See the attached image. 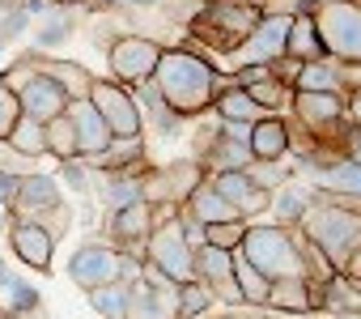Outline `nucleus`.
Returning <instances> with one entry per match:
<instances>
[{"mask_svg": "<svg viewBox=\"0 0 361 319\" xmlns=\"http://www.w3.org/2000/svg\"><path fill=\"white\" fill-rule=\"evenodd\" d=\"M153 90L157 98L178 115V119H200L213 111V98L221 90H230V73H221V64L196 43L183 35V43H174V47H161V60L153 68Z\"/></svg>", "mask_w": 361, "mask_h": 319, "instance_id": "nucleus-1", "label": "nucleus"}, {"mask_svg": "<svg viewBox=\"0 0 361 319\" xmlns=\"http://www.w3.org/2000/svg\"><path fill=\"white\" fill-rule=\"evenodd\" d=\"M264 13H268V0H204L196 18L188 22V39H196L213 60L217 56L230 60L238 43L259 26Z\"/></svg>", "mask_w": 361, "mask_h": 319, "instance_id": "nucleus-2", "label": "nucleus"}, {"mask_svg": "<svg viewBox=\"0 0 361 319\" xmlns=\"http://www.w3.org/2000/svg\"><path fill=\"white\" fill-rule=\"evenodd\" d=\"M298 230L327 255V264L340 272L344 260L353 255V247L361 243V209H348L340 200L314 196V205L306 209V217L298 222Z\"/></svg>", "mask_w": 361, "mask_h": 319, "instance_id": "nucleus-3", "label": "nucleus"}, {"mask_svg": "<svg viewBox=\"0 0 361 319\" xmlns=\"http://www.w3.org/2000/svg\"><path fill=\"white\" fill-rule=\"evenodd\" d=\"M243 260L251 268H259L268 281H281V277H302V260H298V247H293V234L285 226H272V222H247V234H243Z\"/></svg>", "mask_w": 361, "mask_h": 319, "instance_id": "nucleus-4", "label": "nucleus"}, {"mask_svg": "<svg viewBox=\"0 0 361 319\" xmlns=\"http://www.w3.org/2000/svg\"><path fill=\"white\" fill-rule=\"evenodd\" d=\"M310 18L327 60L361 64V0H323Z\"/></svg>", "mask_w": 361, "mask_h": 319, "instance_id": "nucleus-5", "label": "nucleus"}, {"mask_svg": "<svg viewBox=\"0 0 361 319\" xmlns=\"http://www.w3.org/2000/svg\"><path fill=\"white\" fill-rule=\"evenodd\" d=\"M161 47H166V43H157L153 35L123 30V35L102 52L111 81H119V85H140V81H149L153 68H157V60H161Z\"/></svg>", "mask_w": 361, "mask_h": 319, "instance_id": "nucleus-6", "label": "nucleus"}, {"mask_svg": "<svg viewBox=\"0 0 361 319\" xmlns=\"http://www.w3.org/2000/svg\"><path fill=\"white\" fill-rule=\"evenodd\" d=\"M90 102L102 115V124H106L111 136H145V119H140V107L132 98V85H119L111 77H94Z\"/></svg>", "mask_w": 361, "mask_h": 319, "instance_id": "nucleus-7", "label": "nucleus"}, {"mask_svg": "<svg viewBox=\"0 0 361 319\" xmlns=\"http://www.w3.org/2000/svg\"><path fill=\"white\" fill-rule=\"evenodd\" d=\"M192 247H188V239H183V226H178V217L174 222H166V226H153V234H149V243H145V260L153 264V268H161L170 281H192L196 272H192Z\"/></svg>", "mask_w": 361, "mask_h": 319, "instance_id": "nucleus-8", "label": "nucleus"}, {"mask_svg": "<svg viewBox=\"0 0 361 319\" xmlns=\"http://www.w3.org/2000/svg\"><path fill=\"white\" fill-rule=\"evenodd\" d=\"M289 9H268L264 18H259V26L238 43V52L230 56V68H238V64H272V60H281L285 56V35H289Z\"/></svg>", "mask_w": 361, "mask_h": 319, "instance_id": "nucleus-9", "label": "nucleus"}, {"mask_svg": "<svg viewBox=\"0 0 361 319\" xmlns=\"http://www.w3.org/2000/svg\"><path fill=\"white\" fill-rule=\"evenodd\" d=\"M68 281H73L81 294L119 281V251H115L102 234H98V239H85V243L73 251V260H68Z\"/></svg>", "mask_w": 361, "mask_h": 319, "instance_id": "nucleus-10", "label": "nucleus"}, {"mask_svg": "<svg viewBox=\"0 0 361 319\" xmlns=\"http://www.w3.org/2000/svg\"><path fill=\"white\" fill-rule=\"evenodd\" d=\"M149 234H153V217H149V205H145V200H136V205H128V209L102 217V239H106L115 251H123V255L145 260Z\"/></svg>", "mask_w": 361, "mask_h": 319, "instance_id": "nucleus-11", "label": "nucleus"}, {"mask_svg": "<svg viewBox=\"0 0 361 319\" xmlns=\"http://www.w3.org/2000/svg\"><path fill=\"white\" fill-rule=\"evenodd\" d=\"M5 239H9V251H13L26 268H35V272H51V268H56V247H60V243H56L39 222L13 217L9 230H5Z\"/></svg>", "mask_w": 361, "mask_h": 319, "instance_id": "nucleus-12", "label": "nucleus"}, {"mask_svg": "<svg viewBox=\"0 0 361 319\" xmlns=\"http://www.w3.org/2000/svg\"><path fill=\"white\" fill-rule=\"evenodd\" d=\"M60 200H64L60 179H56V175H47V171H35V175L18 179V192H13V200H9V217L39 222V217H43L47 209H56Z\"/></svg>", "mask_w": 361, "mask_h": 319, "instance_id": "nucleus-13", "label": "nucleus"}, {"mask_svg": "<svg viewBox=\"0 0 361 319\" xmlns=\"http://www.w3.org/2000/svg\"><path fill=\"white\" fill-rule=\"evenodd\" d=\"M18 102H22V115H30V119L47 124V119L64 115L68 94H64L47 73H39V64H35V73H30V77L22 81V90H18Z\"/></svg>", "mask_w": 361, "mask_h": 319, "instance_id": "nucleus-14", "label": "nucleus"}, {"mask_svg": "<svg viewBox=\"0 0 361 319\" xmlns=\"http://www.w3.org/2000/svg\"><path fill=\"white\" fill-rule=\"evenodd\" d=\"M64 115H68V124H73V132H77V157L94 162V157L111 145V132H106L102 115L94 111L90 98H73V102L64 107Z\"/></svg>", "mask_w": 361, "mask_h": 319, "instance_id": "nucleus-15", "label": "nucleus"}, {"mask_svg": "<svg viewBox=\"0 0 361 319\" xmlns=\"http://www.w3.org/2000/svg\"><path fill=\"white\" fill-rule=\"evenodd\" d=\"M314 188L310 183H302L298 175L289 179V183H281L276 192H272V205H268V217L264 222H272V226H285V230H293L302 217H306V209L314 205Z\"/></svg>", "mask_w": 361, "mask_h": 319, "instance_id": "nucleus-16", "label": "nucleus"}, {"mask_svg": "<svg viewBox=\"0 0 361 319\" xmlns=\"http://www.w3.org/2000/svg\"><path fill=\"white\" fill-rule=\"evenodd\" d=\"M289 124L285 115H264L251 124V157L255 162H289Z\"/></svg>", "mask_w": 361, "mask_h": 319, "instance_id": "nucleus-17", "label": "nucleus"}, {"mask_svg": "<svg viewBox=\"0 0 361 319\" xmlns=\"http://www.w3.org/2000/svg\"><path fill=\"white\" fill-rule=\"evenodd\" d=\"M39 306H43L39 285H30L26 277H18L5 260H0V311L13 315V319H26V315H35Z\"/></svg>", "mask_w": 361, "mask_h": 319, "instance_id": "nucleus-18", "label": "nucleus"}, {"mask_svg": "<svg viewBox=\"0 0 361 319\" xmlns=\"http://www.w3.org/2000/svg\"><path fill=\"white\" fill-rule=\"evenodd\" d=\"M94 171H132L140 175L149 167V157H145V136H111V145L90 162Z\"/></svg>", "mask_w": 361, "mask_h": 319, "instance_id": "nucleus-19", "label": "nucleus"}, {"mask_svg": "<svg viewBox=\"0 0 361 319\" xmlns=\"http://www.w3.org/2000/svg\"><path fill=\"white\" fill-rule=\"evenodd\" d=\"M35 64H39V73H47L64 94H68V102L73 98H90V85H94V73L81 64V60H60V56H35Z\"/></svg>", "mask_w": 361, "mask_h": 319, "instance_id": "nucleus-20", "label": "nucleus"}, {"mask_svg": "<svg viewBox=\"0 0 361 319\" xmlns=\"http://www.w3.org/2000/svg\"><path fill=\"white\" fill-rule=\"evenodd\" d=\"M77 35V13L68 5H51L35 26V56H51V47H64Z\"/></svg>", "mask_w": 361, "mask_h": 319, "instance_id": "nucleus-21", "label": "nucleus"}, {"mask_svg": "<svg viewBox=\"0 0 361 319\" xmlns=\"http://www.w3.org/2000/svg\"><path fill=\"white\" fill-rule=\"evenodd\" d=\"M183 213H188V217H196L200 226H217V222H247V217H238V209H234V205H230L213 183H209V179L188 196Z\"/></svg>", "mask_w": 361, "mask_h": 319, "instance_id": "nucleus-22", "label": "nucleus"}, {"mask_svg": "<svg viewBox=\"0 0 361 319\" xmlns=\"http://www.w3.org/2000/svg\"><path fill=\"white\" fill-rule=\"evenodd\" d=\"M161 175H166V200H170V205H178V209H183V205H188V196L209 179L204 162H196L192 153H188V157H174L170 167H161Z\"/></svg>", "mask_w": 361, "mask_h": 319, "instance_id": "nucleus-23", "label": "nucleus"}, {"mask_svg": "<svg viewBox=\"0 0 361 319\" xmlns=\"http://www.w3.org/2000/svg\"><path fill=\"white\" fill-rule=\"evenodd\" d=\"M314 315H327V319H353V315H361V294L336 272V277H327L323 285H319V311Z\"/></svg>", "mask_w": 361, "mask_h": 319, "instance_id": "nucleus-24", "label": "nucleus"}, {"mask_svg": "<svg viewBox=\"0 0 361 319\" xmlns=\"http://www.w3.org/2000/svg\"><path fill=\"white\" fill-rule=\"evenodd\" d=\"M285 56L310 64V60H327L323 56V43H319V30H314V18L310 13H293L289 18V35H285Z\"/></svg>", "mask_w": 361, "mask_h": 319, "instance_id": "nucleus-25", "label": "nucleus"}, {"mask_svg": "<svg viewBox=\"0 0 361 319\" xmlns=\"http://www.w3.org/2000/svg\"><path fill=\"white\" fill-rule=\"evenodd\" d=\"M209 115H217V119H230V124H247V128H251V124H259L268 111H264V107H259V102H255L247 90L230 85V90H221V94L213 98V111H209Z\"/></svg>", "mask_w": 361, "mask_h": 319, "instance_id": "nucleus-26", "label": "nucleus"}, {"mask_svg": "<svg viewBox=\"0 0 361 319\" xmlns=\"http://www.w3.org/2000/svg\"><path fill=\"white\" fill-rule=\"evenodd\" d=\"M268 311H276V315H310V281L306 277H281V281H272Z\"/></svg>", "mask_w": 361, "mask_h": 319, "instance_id": "nucleus-27", "label": "nucleus"}, {"mask_svg": "<svg viewBox=\"0 0 361 319\" xmlns=\"http://www.w3.org/2000/svg\"><path fill=\"white\" fill-rule=\"evenodd\" d=\"M234 285H238L247 311H268V289H272V281H268L259 268H251V264L243 260V251H234Z\"/></svg>", "mask_w": 361, "mask_h": 319, "instance_id": "nucleus-28", "label": "nucleus"}, {"mask_svg": "<svg viewBox=\"0 0 361 319\" xmlns=\"http://www.w3.org/2000/svg\"><path fill=\"white\" fill-rule=\"evenodd\" d=\"M293 94H344L336 60H310V64H302V73L293 81Z\"/></svg>", "mask_w": 361, "mask_h": 319, "instance_id": "nucleus-29", "label": "nucleus"}, {"mask_svg": "<svg viewBox=\"0 0 361 319\" xmlns=\"http://www.w3.org/2000/svg\"><path fill=\"white\" fill-rule=\"evenodd\" d=\"M192 272H196V281L213 285V281H221V277L234 272V251H221V247H209V243H204V247L192 255Z\"/></svg>", "mask_w": 361, "mask_h": 319, "instance_id": "nucleus-30", "label": "nucleus"}, {"mask_svg": "<svg viewBox=\"0 0 361 319\" xmlns=\"http://www.w3.org/2000/svg\"><path fill=\"white\" fill-rule=\"evenodd\" d=\"M217 306V298H213V289L204 285V281H183L178 285V319H209V311Z\"/></svg>", "mask_w": 361, "mask_h": 319, "instance_id": "nucleus-31", "label": "nucleus"}, {"mask_svg": "<svg viewBox=\"0 0 361 319\" xmlns=\"http://www.w3.org/2000/svg\"><path fill=\"white\" fill-rule=\"evenodd\" d=\"M43 136H47V157H51V162H68V157H77V132H73L68 115L47 119Z\"/></svg>", "mask_w": 361, "mask_h": 319, "instance_id": "nucleus-32", "label": "nucleus"}, {"mask_svg": "<svg viewBox=\"0 0 361 319\" xmlns=\"http://www.w3.org/2000/svg\"><path fill=\"white\" fill-rule=\"evenodd\" d=\"M9 145H13V149H22L26 157H35V162H47V136H43V124H39V119H30V115H22V119L13 124Z\"/></svg>", "mask_w": 361, "mask_h": 319, "instance_id": "nucleus-33", "label": "nucleus"}, {"mask_svg": "<svg viewBox=\"0 0 361 319\" xmlns=\"http://www.w3.org/2000/svg\"><path fill=\"white\" fill-rule=\"evenodd\" d=\"M85 302H90L94 315H102V319H123V315H128V285H123V281L98 285V289L85 294Z\"/></svg>", "mask_w": 361, "mask_h": 319, "instance_id": "nucleus-34", "label": "nucleus"}, {"mask_svg": "<svg viewBox=\"0 0 361 319\" xmlns=\"http://www.w3.org/2000/svg\"><path fill=\"white\" fill-rule=\"evenodd\" d=\"M60 188H68L73 196H90L94 188V167L85 162V157H68V162H60Z\"/></svg>", "mask_w": 361, "mask_h": 319, "instance_id": "nucleus-35", "label": "nucleus"}, {"mask_svg": "<svg viewBox=\"0 0 361 319\" xmlns=\"http://www.w3.org/2000/svg\"><path fill=\"white\" fill-rule=\"evenodd\" d=\"M247 94H251L268 115H285V111H289V98H293V90H289V85H281V81H272V77H268V81H259V85H251Z\"/></svg>", "mask_w": 361, "mask_h": 319, "instance_id": "nucleus-36", "label": "nucleus"}, {"mask_svg": "<svg viewBox=\"0 0 361 319\" xmlns=\"http://www.w3.org/2000/svg\"><path fill=\"white\" fill-rule=\"evenodd\" d=\"M247 175H251V183H255V188L276 192L281 183H289V179H293V162H251V167H247Z\"/></svg>", "mask_w": 361, "mask_h": 319, "instance_id": "nucleus-37", "label": "nucleus"}, {"mask_svg": "<svg viewBox=\"0 0 361 319\" xmlns=\"http://www.w3.org/2000/svg\"><path fill=\"white\" fill-rule=\"evenodd\" d=\"M35 171H43V162L26 157V153L13 149L9 140H0V175H5V179H26V175H35Z\"/></svg>", "mask_w": 361, "mask_h": 319, "instance_id": "nucleus-38", "label": "nucleus"}, {"mask_svg": "<svg viewBox=\"0 0 361 319\" xmlns=\"http://www.w3.org/2000/svg\"><path fill=\"white\" fill-rule=\"evenodd\" d=\"M243 234H247V222H217V226H204V243H209V247H221V251H238V247H243Z\"/></svg>", "mask_w": 361, "mask_h": 319, "instance_id": "nucleus-39", "label": "nucleus"}, {"mask_svg": "<svg viewBox=\"0 0 361 319\" xmlns=\"http://www.w3.org/2000/svg\"><path fill=\"white\" fill-rule=\"evenodd\" d=\"M18 119H22V102H18V94L5 85V77H0V140H9V132H13Z\"/></svg>", "mask_w": 361, "mask_h": 319, "instance_id": "nucleus-40", "label": "nucleus"}, {"mask_svg": "<svg viewBox=\"0 0 361 319\" xmlns=\"http://www.w3.org/2000/svg\"><path fill=\"white\" fill-rule=\"evenodd\" d=\"M39 226H43V230H47V234H51V239L60 243V239H64V234L73 230V205H68V200H60L56 209H47V213L39 217Z\"/></svg>", "mask_w": 361, "mask_h": 319, "instance_id": "nucleus-41", "label": "nucleus"}, {"mask_svg": "<svg viewBox=\"0 0 361 319\" xmlns=\"http://www.w3.org/2000/svg\"><path fill=\"white\" fill-rule=\"evenodd\" d=\"M30 22H35V18H30V13H26L22 5H13V9H9L5 18H0V43H5V47H9L13 39H22V35L30 30Z\"/></svg>", "mask_w": 361, "mask_h": 319, "instance_id": "nucleus-42", "label": "nucleus"}, {"mask_svg": "<svg viewBox=\"0 0 361 319\" xmlns=\"http://www.w3.org/2000/svg\"><path fill=\"white\" fill-rule=\"evenodd\" d=\"M123 319H153V311H149V289H145V281L128 285V315H123Z\"/></svg>", "mask_w": 361, "mask_h": 319, "instance_id": "nucleus-43", "label": "nucleus"}, {"mask_svg": "<svg viewBox=\"0 0 361 319\" xmlns=\"http://www.w3.org/2000/svg\"><path fill=\"white\" fill-rule=\"evenodd\" d=\"M268 68H272V81H281V85H289V90H293V81H298V73H302V60L281 56V60H272Z\"/></svg>", "mask_w": 361, "mask_h": 319, "instance_id": "nucleus-44", "label": "nucleus"}, {"mask_svg": "<svg viewBox=\"0 0 361 319\" xmlns=\"http://www.w3.org/2000/svg\"><path fill=\"white\" fill-rule=\"evenodd\" d=\"M166 0H111V9L123 13V18H136V13H149V9H161Z\"/></svg>", "mask_w": 361, "mask_h": 319, "instance_id": "nucleus-45", "label": "nucleus"}, {"mask_svg": "<svg viewBox=\"0 0 361 319\" xmlns=\"http://www.w3.org/2000/svg\"><path fill=\"white\" fill-rule=\"evenodd\" d=\"M140 272H145V260H136V255H123V251H119V281H123V285H136V281H140Z\"/></svg>", "mask_w": 361, "mask_h": 319, "instance_id": "nucleus-46", "label": "nucleus"}, {"mask_svg": "<svg viewBox=\"0 0 361 319\" xmlns=\"http://www.w3.org/2000/svg\"><path fill=\"white\" fill-rule=\"evenodd\" d=\"M336 68H340L344 94H361V64H336Z\"/></svg>", "mask_w": 361, "mask_h": 319, "instance_id": "nucleus-47", "label": "nucleus"}, {"mask_svg": "<svg viewBox=\"0 0 361 319\" xmlns=\"http://www.w3.org/2000/svg\"><path fill=\"white\" fill-rule=\"evenodd\" d=\"M344 157H348L353 167H361V128L348 132V140H344Z\"/></svg>", "mask_w": 361, "mask_h": 319, "instance_id": "nucleus-48", "label": "nucleus"}, {"mask_svg": "<svg viewBox=\"0 0 361 319\" xmlns=\"http://www.w3.org/2000/svg\"><path fill=\"white\" fill-rule=\"evenodd\" d=\"M344 119L353 128H361V94H344Z\"/></svg>", "mask_w": 361, "mask_h": 319, "instance_id": "nucleus-49", "label": "nucleus"}, {"mask_svg": "<svg viewBox=\"0 0 361 319\" xmlns=\"http://www.w3.org/2000/svg\"><path fill=\"white\" fill-rule=\"evenodd\" d=\"M319 5H323V0H293V5H289V9H293V13H314Z\"/></svg>", "mask_w": 361, "mask_h": 319, "instance_id": "nucleus-50", "label": "nucleus"}, {"mask_svg": "<svg viewBox=\"0 0 361 319\" xmlns=\"http://www.w3.org/2000/svg\"><path fill=\"white\" fill-rule=\"evenodd\" d=\"M259 319H314V315H276V311H268V315H259Z\"/></svg>", "mask_w": 361, "mask_h": 319, "instance_id": "nucleus-51", "label": "nucleus"}, {"mask_svg": "<svg viewBox=\"0 0 361 319\" xmlns=\"http://www.w3.org/2000/svg\"><path fill=\"white\" fill-rule=\"evenodd\" d=\"M281 5H293V0H268V9H281ZM293 13V9H289Z\"/></svg>", "mask_w": 361, "mask_h": 319, "instance_id": "nucleus-52", "label": "nucleus"}, {"mask_svg": "<svg viewBox=\"0 0 361 319\" xmlns=\"http://www.w3.org/2000/svg\"><path fill=\"white\" fill-rule=\"evenodd\" d=\"M9 222H13L9 213H0V234H5V230H9Z\"/></svg>", "mask_w": 361, "mask_h": 319, "instance_id": "nucleus-53", "label": "nucleus"}, {"mask_svg": "<svg viewBox=\"0 0 361 319\" xmlns=\"http://www.w3.org/2000/svg\"><path fill=\"white\" fill-rule=\"evenodd\" d=\"M51 5H68L73 9V5H81V0H51Z\"/></svg>", "mask_w": 361, "mask_h": 319, "instance_id": "nucleus-54", "label": "nucleus"}, {"mask_svg": "<svg viewBox=\"0 0 361 319\" xmlns=\"http://www.w3.org/2000/svg\"><path fill=\"white\" fill-rule=\"evenodd\" d=\"M0 213H9V205H5V200H0Z\"/></svg>", "mask_w": 361, "mask_h": 319, "instance_id": "nucleus-55", "label": "nucleus"}, {"mask_svg": "<svg viewBox=\"0 0 361 319\" xmlns=\"http://www.w3.org/2000/svg\"><path fill=\"white\" fill-rule=\"evenodd\" d=\"M0 319H13V315H5V311H0Z\"/></svg>", "mask_w": 361, "mask_h": 319, "instance_id": "nucleus-56", "label": "nucleus"}]
</instances>
